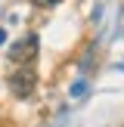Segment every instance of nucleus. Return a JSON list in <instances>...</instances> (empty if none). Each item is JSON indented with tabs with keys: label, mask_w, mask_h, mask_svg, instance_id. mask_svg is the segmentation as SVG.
Masks as SVG:
<instances>
[{
	"label": "nucleus",
	"mask_w": 124,
	"mask_h": 127,
	"mask_svg": "<svg viewBox=\"0 0 124 127\" xmlns=\"http://www.w3.org/2000/svg\"><path fill=\"white\" fill-rule=\"evenodd\" d=\"M34 3H40V6H56V3H62V0H34Z\"/></svg>",
	"instance_id": "nucleus-3"
},
{
	"label": "nucleus",
	"mask_w": 124,
	"mask_h": 127,
	"mask_svg": "<svg viewBox=\"0 0 124 127\" xmlns=\"http://www.w3.org/2000/svg\"><path fill=\"white\" fill-rule=\"evenodd\" d=\"M34 87H37V71H31L28 65H25L22 71H12V78H9V90H12V96L28 99L31 93H34Z\"/></svg>",
	"instance_id": "nucleus-1"
},
{
	"label": "nucleus",
	"mask_w": 124,
	"mask_h": 127,
	"mask_svg": "<svg viewBox=\"0 0 124 127\" xmlns=\"http://www.w3.org/2000/svg\"><path fill=\"white\" fill-rule=\"evenodd\" d=\"M9 59L19 62V65L34 62V59H37V37L28 34V37H22V40H16V43L9 47Z\"/></svg>",
	"instance_id": "nucleus-2"
}]
</instances>
